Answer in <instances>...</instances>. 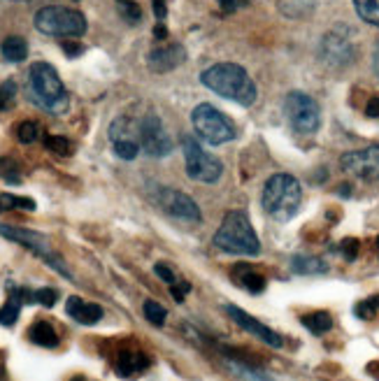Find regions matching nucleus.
<instances>
[{
	"label": "nucleus",
	"mask_w": 379,
	"mask_h": 381,
	"mask_svg": "<svg viewBox=\"0 0 379 381\" xmlns=\"http://www.w3.org/2000/svg\"><path fill=\"white\" fill-rule=\"evenodd\" d=\"M200 82L207 86L209 91L221 95L226 100H233L242 107H249L256 102V84L254 79L247 75L242 65L235 63H216L209 65L207 70H202Z\"/></svg>",
	"instance_id": "1"
},
{
	"label": "nucleus",
	"mask_w": 379,
	"mask_h": 381,
	"mask_svg": "<svg viewBox=\"0 0 379 381\" xmlns=\"http://www.w3.org/2000/svg\"><path fill=\"white\" fill-rule=\"evenodd\" d=\"M26 91H28V98L38 107L47 109V112L63 114L65 109H68V91H65L54 65H49L45 61L31 65Z\"/></svg>",
	"instance_id": "2"
},
{
	"label": "nucleus",
	"mask_w": 379,
	"mask_h": 381,
	"mask_svg": "<svg viewBox=\"0 0 379 381\" xmlns=\"http://www.w3.org/2000/svg\"><path fill=\"white\" fill-rule=\"evenodd\" d=\"M214 247L233 256H259L261 240L251 228V221L244 212H228L221 221V228L214 235Z\"/></svg>",
	"instance_id": "3"
},
{
	"label": "nucleus",
	"mask_w": 379,
	"mask_h": 381,
	"mask_svg": "<svg viewBox=\"0 0 379 381\" xmlns=\"http://www.w3.org/2000/svg\"><path fill=\"white\" fill-rule=\"evenodd\" d=\"M261 202L275 221H291L303 202V188L291 174H273L263 186Z\"/></svg>",
	"instance_id": "4"
},
{
	"label": "nucleus",
	"mask_w": 379,
	"mask_h": 381,
	"mask_svg": "<svg viewBox=\"0 0 379 381\" xmlns=\"http://www.w3.org/2000/svg\"><path fill=\"white\" fill-rule=\"evenodd\" d=\"M191 123H193V130L198 135V140H202L205 144H226V142H233L235 140V126L228 121V116L223 112H219L214 105L209 102H202L191 112Z\"/></svg>",
	"instance_id": "5"
},
{
	"label": "nucleus",
	"mask_w": 379,
	"mask_h": 381,
	"mask_svg": "<svg viewBox=\"0 0 379 381\" xmlns=\"http://www.w3.org/2000/svg\"><path fill=\"white\" fill-rule=\"evenodd\" d=\"M33 24L42 35L54 38H79L86 33V17L68 7H42L35 14Z\"/></svg>",
	"instance_id": "6"
},
{
	"label": "nucleus",
	"mask_w": 379,
	"mask_h": 381,
	"mask_svg": "<svg viewBox=\"0 0 379 381\" xmlns=\"http://www.w3.org/2000/svg\"><path fill=\"white\" fill-rule=\"evenodd\" d=\"M181 151H184L186 172L193 181H200V184H214V181L221 179L223 163L216 156H212L207 149H202L193 135L181 137Z\"/></svg>",
	"instance_id": "7"
},
{
	"label": "nucleus",
	"mask_w": 379,
	"mask_h": 381,
	"mask_svg": "<svg viewBox=\"0 0 379 381\" xmlns=\"http://www.w3.org/2000/svg\"><path fill=\"white\" fill-rule=\"evenodd\" d=\"M0 235L12 240V242H19V244H24L28 251H33L38 258H42L47 263L49 268L56 270L58 275L65 277V279H72L68 265H65V261L54 251L52 242H49L45 235H40V233L35 230H28V228H12V226H3L0 223Z\"/></svg>",
	"instance_id": "8"
},
{
	"label": "nucleus",
	"mask_w": 379,
	"mask_h": 381,
	"mask_svg": "<svg viewBox=\"0 0 379 381\" xmlns=\"http://www.w3.org/2000/svg\"><path fill=\"white\" fill-rule=\"evenodd\" d=\"M284 114L296 133L312 135L322 126V109L317 100L303 91H291L284 100Z\"/></svg>",
	"instance_id": "9"
},
{
	"label": "nucleus",
	"mask_w": 379,
	"mask_h": 381,
	"mask_svg": "<svg viewBox=\"0 0 379 381\" xmlns=\"http://www.w3.org/2000/svg\"><path fill=\"white\" fill-rule=\"evenodd\" d=\"M151 200H154L158 207H161L167 216L179 219V221L186 223H200V209L191 198L186 193H181L177 188H167V186H158L154 193H151Z\"/></svg>",
	"instance_id": "10"
},
{
	"label": "nucleus",
	"mask_w": 379,
	"mask_h": 381,
	"mask_svg": "<svg viewBox=\"0 0 379 381\" xmlns=\"http://www.w3.org/2000/svg\"><path fill=\"white\" fill-rule=\"evenodd\" d=\"M137 130H140V146L144 149L147 156L163 158V156H167V153L172 151L170 135L165 133L163 121L158 119L156 114L142 116V121L137 123Z\"/></svg>",
	"instance_id": "11"
},
{
	"label": "nucleus",
	"mask_w": 379,
	"mask_h": 381,
	"mask_svg": "<svg viewBox=\"0 0 379 381\" xmlns=\"http://www.w3.org/2000/svg\"><path fill=\"white\" fill-rule=\"evenodd\" d=\"M319 54H322L324 63H328V65L352 63V58L356 54L354 42H352V31L345 26H338L335 31L326 33L324 40H322V49H319Z\"/></svg>",
	"instance_id": "12"
},
{
	"label": "nucleus",
	"mask_w": 379,
	"mask_h": 381,
	"mask_svg": "<svg viewBox=\"0 0 379 381\" xmlns=\"http://www.w3.org/2000/svg\"><path fill=\"white\" fill-rule=\"evenodd\" d=\"M340 167L359 179H366V181L379 179V144L345 153V156L340 158Z\"/></svg>",
	"instance_id": "13"
},
{
	"label": "nucleus",
	"mask_w": 379,
	"mask_h": 381,
	"mask_svg": "<svg viewBox=\"0 0 379 381\" xmlns=\"http://www.w3.org/2000/svg\"><path fill=\"white\" fill-rule=\"evenodd\" d=\"M223 312L228 314V317L235 321V324L242 328L244 333H249V335H254L256 340H261V342H266L268 347H275V349H280L282 344H284V340H282V335L280 333H275L273 328H268L266 324H261L259 319H254V317H249L247 312H242L240 307H233V305H226L223 307Z\"/></svg>",
	"instance_id": "14"
},
{
	"label": "nucleus",
	"mask_w": 379,
	"mask_h": 381,
	"mask_svg": "<svg viewBox=\"0 0 379 381\" xmlns=\"http://www.w3.org/2000/svg\"><path fill=\"white\" fill-rule=\"evenodd\" d=\"M186 61V49L181 45H158L149 51L147 63L154 72H170Z\"/></svg>",
	"instance_id": "15"
},
{
	"label": "nucleus",
	"mask_w": 379,
	"mask_h": 381,
	"mask_svg": "<svg viewBox=\"0 0 379 381\" xmlns=\"http://www.w3.org/2000/svg\"><path fill=\"white\" fill-rule=\"evenodd\" d=\"M65 312H68V317H72L77 324H82V326H93L103 319V307L96 305V303H86V300L77 298V296L68 298V303H65Z\"/></svg>",
	"instance_id": "16"
},
{
	"label": "nucleus",
	"mask_w": 379,
	"mask_h": 381,
	"mask_svg": "<svg viewBox=\"0 0 379 381\" xmlns=\"http://www.w3.org/2000/svg\"><path fill=\"white\" fill-rule=\"evenodd\" d=\"M151 365L149 356L144 354H133V351H123V354L116 358V372L126 379L137 377L140 372H144Z\"/></svg>",
	"instance_id": "17"
},
{
	"label": "nucleus",
	"mask_w": 379,
	"mask_h": 381,
	"mask_svg": "<svg viewBox=\"0 0 379 381\" xmlns=\"http://www.w3.org/2000/svg\"><path fill=\"white\" fill-rule=\"evenodd\" d=\"M233 279H235L240 286H242L244 291L254 293V296L263 293L266 286H268L266 277L259 275V272H254V270L247 265V263H240V265H235V270H233Z\"/></svg>",
	"instance_id": "18"
},
{
	"label": "nucleus",
	"mask_w": 379,
	"mask_h": 381,
	"mask_svg": "<svg viewBox=\"0 0 379 381\" xmlns=\"http://www.w3.org/2000/svg\"><path fill=\"white\" fill-rule=\"evenodd\" d=\"M140 130L135 133V123L128 119V116H119V119L112 121L109 126V142L112 144H121V142H140Z\"/></svg>",
	"instance_id": "19"
},
{
	"label": "nucleus",
	"mask_w": 379,
	"mask_h": 381,
	"mask_svg": "<svg viewBox=\"0 0 379 381\" xmlns=\"http://www.w3.org/2000/svg\"><path fill=\"white\" fill-rule=\"evenodd\" d=\"M28 340H31L33 344H38V347H45V349L58 347V335L49 321H35V324L31 326V331H28Z\"/></svg>",
	"instance_id": "20"
},
{
	"label": "nucleus",
	"mask_w": 379,
	"mask_h": 381,
	"mask_svg": "<svg viewBox=\"0 0 379 381\" xmlns=\"http://www.w3.org/2000/svg\"><path fill=\"white\" fill-rule=\"evenodd\" d=\"M0 54H3L5 61L21 63V61H26V56H28V45H26L24 38H19V35H12V38L3 40V45H0Z\"/></svg>",
	"instance_id": "21"
},
{
	"label": "nucleus",
	"mask_w": 379,
	"mask_h": 381,
	"mask_svg": "<svg viewBox=\"0 0 379 381\" xmlns=\"http://www.w3.org/2000/svg\"><path fill=\"white\" fill-rule=\"evenodd\" d=\"M291 270L298 275H322L328 270V265L317 256H294L291 258Z\"/></svg>",
	"instance_id": "22"
},
{
	"label": "nucleus",
	"mask_w": 379,
	"mask_h": 381,
	"mask_svg": "<svg viewBox=\"0 0 379 381\" xmlns=\"http://www.w3.org/2000/svg\"><path fill=\"white\" fill-rule=\"evenodd\" d=\"M303 326L315 335H326L333 328V317L328 312H312L308 317H303Z\"/></svg>",
	"instance_id": "23"
},
{
	"label": "nucleus",
	"mask_w": 379,
	"mask_h": 381,
	"mask_svg": "<svg viewBox=\"0 0 379 381\" xmlns=\"http://www.w3.org/2000/svg\"><path fill=\"white\" fill-rule=\"evenodd\" d=\"M356 14L366 21V24L379 28V3L377 0H354Z\"/></svg>",
	"instance_id": "24"
},
{
	"label": "nucleus",
	"mask_w": 379,
	"mask_h": 381,
	"mask_svg": "<svg viewBox=\"0 0 379 381\" xmlns=\"http://www.w3.org/2000/svg\"><path fill=\"white\" fill-rule=\"evenodd\" d=\"M0 179L5 181V184H12V186H17L21 184V167L19 163L14 158L10 156H0Z\"/></svg>",
	"instance_id": "25"
},
{
	"label": "nucleus",
	"mask_w": 379,
	"mask_h": 381,
	"mask_svg": "<svg viewBox=\"0 0 379 381\" xmlns=\"http://www.w3.org/2000/svg\"><path fill=\"white\" fill-rule=\"evenodd\" d=\"M7 209L35 212V200H31V198H21V195H12V193H0V214Z\"/></svg>",
	"instance_id": "26"
},
{
	"label": "nucleus",
	"mask_w": 379,
	"mask_h": 381,
	"mask_svg": "<svg viewBox=\"0 0 379 381\" xmlns=\"http://www.w3.org/2000/svg\"><path fill=\"white\" fill-rule=\"evenodd\" d=\"M45 146L56 156H70L72 149H75V144H72L68 137L63 135H47L45 137Z\"/></svg>",
	"instance_id": "27"
},
{
	"label": "nucleus",
	"mask_w": 379,
	"mask_h": 381,
	"mask_svg": "<svg viewBox=\"0 0 379 381\" xmlns=\"http://www.w3.org/2000/svg\"><path fill=\"white\" fill-rule=\"evenodd\" d=\"M142 312H144V317H147V321L151 326H163L165 319H167L165 307L161 303H154V300H147L144 307H142Z\"/></svg>",
	"instance_id": "28"
},
{
	"label": "nucleus",
	"mask_w": 379,
	"mask_h": 381,
	"mask_svg": "<svg viewBox=\"0 0 379 381\" xmlns=\"http://www.w3.org/2000/svg\"><path fill=\"white\" fill-rule=\"evenodd\" d=\"M40 135H42V130H40V126H38L35 121H24V123H19L17 137H19V142H21V144H33V142H38V140H40Z\"/></svg>",
	"instance_id": "29"
},
{
	"label": "nucleus",
	"mask_w": 379,
	"mask_h": 381,
	"mask_svg": "<svg viewBox=\"0 0 379 381\" xmlns=\"http://www.w3.org/2000/svg\"><path fill=\"white\" fill-rule=\"evenodd\" d=\"M354 314H356V317H359V319H363V321L375 319L377 314H379V296H375V298L363 300V303H359V305H356Z\"/></svg>",
	"instance_id": "30"
},
{
	"label": "nucleus",
	"mask_w": 379,
	"mask_h": 381,
	"mask_svg": "<svg viewBox=\"0 0 379 381\" xmlns=\"http://www.w3.org/2000/svg\"><path fill=\"white\" fill-rule=\"evenodd\" d=\"M359 247H361V242L356 240V237L342 240V242H340V254H342V258H345L347 263H354V261H356V256H359Z\"/></svg>",
	"instance_id": "31"
},
{
	"label": "nucleus",
	"mask_w": 379,
	"mask_h": 381,
	"mask_svg": "<svg viewBox=\"0 0 379 381\" xmlns=\"http://www.w3.org/2000/svg\"><path fill=\"white\" fill-rule=\"evenodd\" d=\"M119 10H121V17L126 19L128 24H140V19H142V10H140V5H137L135 0H130V3L119 5Z\"/></svg>",
	"instance_id": "32"
},
{
	"label": "nucleus",
	"mask_w": 379,
	"mask_h": 381,
	"mask_svg": "<svg viewBox=\"0 0 379 381\" xmlns=\"http://www.w3.org/2000/svg\"><path fill=\"white\" fill-rule=\"evenodd\" d=\"M33 300L42 307H54L58 303V291L56 289H38V291H33Z\"/></svg>",
	"instance_id": "33"
},
{
	"label": "nucleus",
	"mask_w": 379,
	"mask_h": 381,
	"mask_svg": "<svg viewBox=\"0 0 379 381\" xmlns=\"http://www.w3.org/2000/svg\"><path fill=\"white\" fill-rule=\"evenodd\" d=\"M14 91H17V84L12 79H7L5 84H0V109H5L14 98Z\"/></svg>",
	"instance_id": "34"
},
{
	"label": "nucleus",
	"mask_w": 379,
	"mask_h": 381,
	"mask_svg": "<svg viewBox=\"0 0 379 381\" xmlns=\"http://www.w3.org/2000/svg\"><path fill=\"white\" fill-rule=\"evenodd\" d=\"M154 272H156V277H161V279L165 282V284H177V277H174V272L170 268L165 265V263H156L154 265Z\"/></svg>",
	"instance_id": "35"
},
{
	"label": "nucleus",
	"mask_w": 379,
	"mask_h": 381,
	"mask_svg": "<svg viewBox=\"0 0 379 381\" xmlns=\"http://www.w3.org/2000/svg\"><path fill=\"white\" fill-rule=\"evenodd\" d=\"M188 291H191V284H188V282H177V284L170 286V293H172V298L177 300V303L184 300V296H186Z\"/></svg>",
	"instance_id": "36"
},
{
	"label": "nucleus",
	"mask_w": 379,
	"mask_h": 381,
	"mask_svg": "<svg viewBox=\"0 0 379 381\" xmlns=\"http://www.w3.org/2000/svg\"><path fill=\"white\" fill-rule=\"evenodd\" d=\"M366 114L370 116V119H379V95H373V98L368 100Z\"/></svg>",
	"instance_id": "37"
},
{
	"label": "nucleus",
	"mask_w": 379,
	"mask_h": 381,
	"mask_svg": "<svg viewBox=\"0 0 379 381\" xmlns=\"http://www.w3.org/2000/svg\"><path fill=\"white\" fill-rule=\"evenodd\" d=\"M61 47H63V51L68 56H79L84 51V47L82 45H77V42H61Z\"/></svg>",
	"instance_id": "38"
},
{
	"label": "nucleus",
	"mask_w": 379,
	"mask_h": 381,
	"mask_svg": "<svg viewBox=\"0 0 379 381\" xmlns=\"http://www.w3.org/2000/svg\"><path fill=\"white\" fill-rule=\"evenodd\" d=\"M154 14H156V19H158V21H163V19H165V14H167L165 0H154Z\"/></svg>",
	"instance_id": "39"
},
{
	"label": "nucleus",
	"mask_w": 379,
	"mask_h": 381,
	"mask_svg": "<svg viewBox=\"0 0 379 381\" xmlns=\"http://www.w3.org/2000/svg\"><path fill=\"white\" fill-rule=\"evenodd\" d=\"M216 3L219 5H221V10L226 12V14H228V12H235V3H237V0H216Z\"/></svg>",
	"instance_id": "40"
},
{
	"label": "nucleus",
	"mask_w": 379,
	"mask_h": 381,
	"mask_svg": "<svg viewBox=\"0 0 379 381\" xmlns=\"http://www.w3.org/2000/svg\"><path fill=\"white\" fill-rule=\"evenodd\" d=\"M154 38H156V40H165V38H167V28L161 24V21H158L156 28H154Z\"/></svg>",
	"instance_id": "41"
},
{
	"label": "nucleus",
	"mask_w": 379,
	"mask_h": 381,
	"mask_svg": "<svg viewBox=\"0 0 379 381\" xmlns=\"http://www.w3.org/2000/svg\"><path fill=\"white\" fill-rule=\"evenodd\" d=\"M373 68H375L377 77H379V47L375 49V56H373Z\"/></svg>",
	"instance_id": "42"
},
{
	"label": "nucleus",
	"mask_w": 379,
	"mask_h": 381,
	"mask_svg": "<svg viewBox=\"0 0 379 381\" xmlns=\"http://www.w3.org/2000/svg\"><path fill=\"white\" fill-rule=\"evenodd\" d=\"M349 190H352L349 186H340V195H349Z\"/></svg>",
	"instance_id": "43"
},
{
	"label": "nucleus",
	"mask_w": 379,
	"mask_h": 381,
	"mask_svg": "<svg viewBox=\"0 0 379 381\" xmlns=\"http://www.w3.org/2000/svg\"><path fill=\"white\" fill-rule=\"evenodd\" d=\"M116 3H119V5H123V3H130V0H116Z\"/></svg>",
	"instance_id": "44"
},
{
	"label": "nucleus",
	"mask_w": 379,
	"mask_h": 381,
	"mask_svg": "<svg viewBox=\"0 0 379 381\" xmlns=\"http://www.w3.org/2000/svg\"><path fill=\"white\" fill-rule=\"evenodd\" d=\"M72 381H84L82 377H75V379H72Z\"/></svg>",
	"instance_id": "45"
},
{
	"label": "nucleus",
	"mask_w": 379,
	"mask_h": 381,
	"mask_svg": "<svg viewBox=\"0 0 379 381\" xmlns=\"http://www.w3.org/2000/svg\"><path fill=\"white\" fill-rule=\"evenodd\" d=\"M377 251H379V237H377Z\"/></svg>",
	"instance_id": "46"
}]
</instances>
